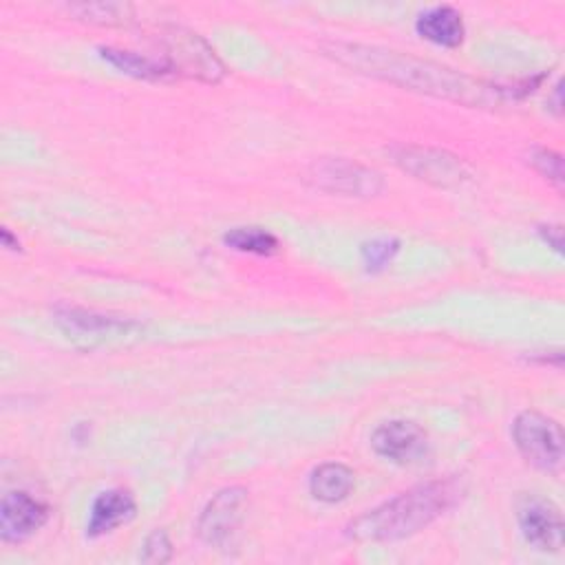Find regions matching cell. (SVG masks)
<instances>
[{
  "label": "cell",
  "mask_w": 565,
  "mask_h": 565,
  "mask_svg": "<svg viewBox=\"0 0 565 565\" xmlns=\"http://www.w3.org/2000/svg\"><path fill=\"white\" fill-rule=\"evenodd\" d=\"M324 55L335 60L338 64L358 71L369 77H377L382 82L433 95L439 99H450L472 108H492L508 99L527 95V84L521 86H501L481 82L444 64L419 60L399 51L369 46V44H351V42H329L322 46Z\"/></svg>",
  "instance_id": "1"
},
{
  "label": "cell",
  "mask_w": 565,
  "mask_h": 565,
  "mask_svg": "<svg viewBox=\"0 0 565 565\" xmlns=\"http://www.w3.org/2000/svg\"><path fill=\"white\" fill-rule=\"evenodd\" d=\"M55 322L68 338H99L108 333H126L132 322L117 320L110 316H99L95 311L77 309V307H60L55 311Z\"/></svg>",
  "instance_id": "13"
},
{
  "label": "cell",
  "mask_w": 565,
  "mask_h": 565,
  "mask_svg": "<svg viewBox=\"0 0 565 565\" xmlns=\"http://www.w3.org/2000/svg\"><path fill=\"white\" fill-rule=\"evenodd\" d=\"M516 521L527 545L539 552H561L565 525L556 503L541 497H523L516 505Z\"/></svg>",
  "instance_id": "9"
},
{
  "label": "cell",
  "mask_w": 565,
  "mask_h": 565,
  "mask_svg": "<svg viewBox=\"0 0 565 565\" xmlns=\"http://www.w3.org/2000/svg\"><path fill=\"white\" fill-rule=\"evenodd\" d=\"M397 252H399V241L393 236L371 238V241L362 243V247H360L364 269L371 274L386 269L393 263V258L397 256Z\"/></svg>",
  "instance_id": "18"
},
{
  "label": "cell",
  "mask_w": 565,
  "mask_h": 565,
  "mask_svg": "<svg viewBox=\"0 0 565 565\" xmlns=\"http://www.w3.org/2000/svg\"><path fill=\"white\" fill-rule=\"evenodd\" d=\"M466 479L459 475L417 483L355 516L347 525V536L362 543L399 541L413 536L452 510L466 497Z\"/></svg>",
  "instance_id": "2"
},
{
  "label": "cell",
  "mask_w": 565,
  "mask_h": 565,
  "mask_svg": "<svg viewBox=\"0 0 565 565\" xmlns=\"http://www.w3.org/2000/svg\"><path fill=\"white\" fill-rule=\"evenodd\" d=\"M247 512V490L230 486L218 490L201 510L196 521V534L205 545L227 547Z\"/></svg>",
  "instance_id": "7"
},
{
  "label": "cell",
  "mask_w": 565,
  "mask_h": 565,
  "mask_svg": "<svg viewBox=\"0 0 565 565\" xmlns=\"http://www.w3.org/2000/svg\"><path fill=\"white\" fill-rule=\"evenodd\" d=\"M530 163L534 166L536 172H541L556 188L563 185V159L558 152H554L550 148H532Z\"/></svg>",
  "instance_id": "19"
},
{
  "label": "cell",
  "mask_w": 565,
  "mask_h": 565,
  "mask_svg": "<svg viewBox=\"0 0 565 565\" xmlns=\"http://www.w3.org/2000/svg\"><path fill=\"white\" fill-rule=\"evenodd\" d=\"M305 179L316 190L351 199L377 196L384 190V179L377 170L347 157H320L311 161Z\"/></svg>",
  "instance_id": "5"
},
{
  "label": "cell",
  "mask_w": 565,
  "mask_h": 565,
  "mask_svg": "<svg viewBox=\"0 0 565 565\" xmlns=\"http://www.w3.org/2000/svg\"><path fill=\"white\" fill-rule=\"evenodd\" d=\"M415 31L424 40H428L437 46H446V49L461 46V42L466 38L461 11H457L450 4H437V7L422 11L415 20Z\"/></svg>",
  "instance_id": "12"
},
{
  "label": "cell",
  "mask_w": 565,
  "mask_h": 565,
  "mask_svg": "<svg viewBox=\"0 0 565 565\" xmlns=\"http://www.w3.org/2000/svg\"><path fill=\"white\" fill-rule=\"evenodd\" d=\"M49 519V508L24 490H11L0 503V539L22 543L33 536Z\"/></svg>",
  "instance_id": "10"
},
{
  "label": "cell",
  "mask_w": 565,
  "mask_h": 565,
  "mask_svg": "<svg viewBox=\"0 0 565 565\" xmlns=\"http://www.w3.org/2000/svg\"><path fill=\"white\" fill-rule=\"evenodd\" d=\"M159 40L166 49L161 57L170 66L172 77L183 75L205 84H216L223 79L225 75L223 62L199 33L179 24H168L163 26Z\"/></svg>",
  "instance_id": "3"
},
{
  "label": "cell",
  "mask_w": 565,
  "mask_h": 565,
  "mask_svg": "<svg viewBox=\"0 0 565 565\" xmlns=\"http://www.w3.org/2000/svg\"><path fill=\"white\" fill-rule=\"evenodd\" d=\"M223 243L236 252L256 254V256H271L280 247L278 238L271 232L256 227V225L232 227L230 232L223 234Z\"/></svg>",
  "instance_id": "16"
},
{
  "label": "cell",
  "mask_w": 565,
  "mask_h": 565,
  "mask_svg": "<svg viewBox=\"0 0 565 565\" xmlns=\"http://www.w3.org/2000/svg\"><path fill=\"white\" fill-rule=\"evenodd\" d=\"M0 241H2V245H4L7 249H13V252L20 249V241H18V236L11 234L9 227H2V230H0Z\"/></svg>",
  "instance_id": "22"
},
{
  "label": "cell",
  "mask_w": 565,
  "mask_h": 565,
  "mask_svg": "<svg viewBox=\"0 0 565 565\" xmlns=\"http://www.w3.org/2000/svg\"><path fill=\"white\" fill-rule=\"evenodd\" d=\"M139 558L143 563H150V565H161V563H168L172 558V543H170V536L166 530H152L143 545H141V554Z\"/></svg>",
  "instance_id": "20"
},
{
  "label": "cell",
  "mask_w": 565,
  "mask_h": 565,
  "mask_svg": "<svg viewBox=\"0 0 565 565\" xmlns=\"http://www.w3.org/2000/svg\"><path fill=\"white\" fill-rule=\"evenodd\" d=\"M71 13H75L79 20L93 22V24H126L132 20V7L124 2H79L68 7Z\"/></svg>",
  "instance_id": "17"
},
{
  "label": "cell",
  "mask_w": 565,
  "mask_h": 565,
  "mask_svg": "<svg viewBox=\"0 0 565 565\" xmlns=\"http://www.w3.org/2000/svg\"><path fill=\"white\" fill-rule=\"evenodd\" d=\"M512 439L527 463L543 472H558L565 455L563 428L556 419L539 413L523 411L512 424Z\"/></svg>",
  "instance_id": "4"
},
{
  "label": "cell",
  "mask_w": 565,
  "mask_h": 565,
  "mask_svg": "<svg viewBox=\"0 0 565 565\" xmlns=\"http://www.w3.org/2000/svg\"><path fill=\"white\" fill-rule=\"evenodd\" d=\"M99 55L106 62H110L115 68H119L121 73H128L132 77H141V79L172 77L170 66L166 64L163 57H148V55L126 51V49H115V46H99Z\"/></svg>",
  "instance_id": "15"
},
{
  "label": "cell",
  "mask_w": 565,
  "mask_h": 565,
  "mask_svg": "<svg viewBox=\"0 0 565 565\" xmlns=\"http://www.w3.org/2000/svg\"><path fill=\"white\" fill-rule=\"evenodd\" d=\"M355 486V475L340 461H324L309 477V492L322 503L344 501Z\"/></svg>",
  "instance_id": "14"
},
{
  "label": "cell",
  "mask_w": 565,
  "mask_h": 565,
  "mask_svg": "<svg viewBox=\"0 0 565 565\" xmlns=\"http://www.w3.org/2000/svg\"><path fill=\"white\" fill-rule=\"evenodd\" d=\"M391 157L404 172L437 188H457L470 177L466 163L448 150L428 146H395L391 148Z\"/></svg>",
  "instance_id": "6"
},
{
  "label": "cell",
  "mask_w": 565,
  "mask_h": 565,
  "mask_svg": "<svg viewBox=\"0 0 565 565\" xmlns=\"http://www.w3.org/2000/svg\"><path fill=\"white\" fill-rule=\"evenodd\" d=\"M137 512L135 497L124 488H110L95 497L90 505V516L86 525V534L90 539L115 532L119 525H126Z\"/></svg>",
  "instance_id": "11"
},
{
  "label": "cell",
  "mask_w": 565,
  "mask_h": 565,
  "mask_svg": "<svg viewBox=\"0 0 565 565\" xmlns=\"http://www.w3.org/2000/svg\"><path fill=\"white\" fill-rule=\"evenodd\" d=\"M541 238L554 249V252H563V227L561 225H541L539 227Z\"/></svg>",
  "instance_id": "21"
},
{
  "label": "cell",
  "mask_w": 565,
  "mask_h": 565,
  "mask_svg": "<svg viewBox=\"0 0 565 565\" xmlns=\"http://www.w3.org/2000/svg\"><path fill=\"white\" fill-rule=\"evenodd\" d=\"M371 448L375 455L391 463L413 466L426 459L428 435L419 424L411 419H391L382 422L371 433Z\"/></svg>",
  "instance_id": "8"
}]
</instances>
